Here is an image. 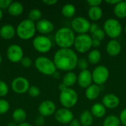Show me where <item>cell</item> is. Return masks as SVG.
<instances>
[{
    "label": "cell",
    "instance_id": "836d02e7",
    "mask_svg": "<svg viewBox=\"0 0 126 126\" xmlns=\"http://www.w3.org/2000/svg\"><path fill=\"white\" fill-rule=\"evenodd\" d=\"M28 94L30 96L32 97H36L38 96H39L40 93H41V91L39 89V88L38 86H32L29 88L28 89Z\"/></svg>",
    "mask_w": 126,
    "mask_h": 126
},
{
    "label": "cell",
    "instance_id": "30bf717a",
    "mask_svg": "<svg viewBox=\"0 0 126 126\" xmlns=\"http://www.w3.org/2000/svg\"><path fill=\"white\" fill-rule=\"evenodd\" d=\"M32 46L34 49L38 52L46 53L51 49L52 43L49 38L45 35H38L33 39Z\"/></svg>",
    "mask_w": 126,
    "mask_h": 126
},
{
    "label": "cell",
    "instance_id": "83f0119b",
    "mask_svg": "<svg viewBox=\"0 0 126 126\" xmlns=\"http://www.w3.org/2000/svg\"><path fill=\"white\" fill-rule=\"evenodd\" d=\"M13 119L15 121V123H24V120L27 118V114L26 111L22 109H16L13 112Z\"/></svg>",
    "mask_w": 126,
    "mask_h": 126
},
{
    "label": "cell",
    "instance_id": "3957f363",
    "mask_svg": "<svg viewBox=\"0 0 126 126\" xmlns=\"http://www.w3.org/2000/svg\"><path fill=\"white\" fill-rule=\"evenodd\" d=\"M36 32V27L34 21L30 19L21 21L16 28L17 35L22 40H28L32 38Z\"/></svg>",
    "mask_w": 126,
    "mask_h": 126
},
{
    "label": "cell",
    "instance_id": "d590c367",
    "mask_svg": "<svg viewBox=\"0 0 126 126\" xmlns=\"http://www.w3.org/2000/svg\"><path fill=\"white\" fill-rule=\"evenodd\" d=\"M8 91L9 89L7 83L3 80H0V97H4L7 95Z\"/></svg>",
    "mask_w": 126,
    "mask_h": 126
},
{
    "label": "cell",
    "instance_id": "484cf974",
    "mask_svg": "<svg viewBox=\"0 0 126 126\" xmlns=\"http://www.w3.org/2000/svg\"><path fill=\"white\" fill-rule=\"evenodd\" d=\"M24 7L23 4L18 1L12 2V4L7 8V12L10 15L13 16H18L23 13Z\"/></svg>",
    "mask_w": 126,
    "mask_h": 126
},
{
    "label": "cell",
    "instance_id": "2e32d148",
    "mask_svg": "<svg viewBox=\"0 0 126 126\" xmlns=\"http://www.w3.org/2000/svg\"><path fill=\"white\" fill-rule=\"evenodd\" d=\"M120 98L114 94L109 93L103 96L102 99V104L109 109H114L119 106L120 105Z\"/></svg>",
    "mask_w": 126,
    "mask_h": 126
},
{
    "label": "cell",
    "instance_id": "7bdbcfd3",
    "mask_svg": "<svg viewBox=\"0 0 126 126\" xmlns=\"http://www.w3.org/2000/svg\"><path fill=\"white\" fill-rule=\"evenodd\" d=\"M43 2L45 4H47V5L51 6V5H54L55 4H56L57 3V0H44Z\"/></svg>",
    "mask_w": 126,
    "mask_h": 126
},
{
    "label": "cell",
    "instance_id": "44dd1931",
    "mask_svg": "<svg viewBox=\"0 0 126 126\" xmlns=\"http://www.w3.org/2000/svg\"><path fill=\"white\" fill-rule=\"evenodd\" d=\"M91 113L93 117L96 118H102L106 115V108L102 104V103H96L93 104L91 108Z\"/></svg>",
    "mask_w": 126,
    "mask_h": 126
},
{
    "label": "cell",
    "instance_id": "f5cc1de1",
    "mask_svg": "<svg viewBox=\"0 0 126 126\" xmlns=\"http://www.w3.org/2000/svg\"><path fill=\"white\" fill-rule=\"evenodd\" d=\"M124 31H125V32H126V25L125 26V27H124Z\"/></svg>",
    "mask_w": 126,
    "mask_h": 126
},
{
    "label": "cell",
    "instance_id": "6da1fadb",
    "mask_svg": "<svg viewBox=\"0 0 126 126\" xmlns=\"http://www.w3.org/2000/svg\"><path fill=\"white\" fill-rule=\"evenodd\" d=\"M78 59V55L71 48L59 49L54 55L53 62L57 69L68 72L77 67Z\"/></svg>",
    "mask_w": 126,
    "mask_h": 126
},
{
    "label": "cell",
    "instance_id": "8d00e7d4",
    "mask_svg": "<svg viewBox=\"0 0 126 126\" xmlns=\"http://www.w3.org/2000/svg\"><path fill=\"white\" fill-rule=\"evenodd\" d=\"M21 63L22 66H24L25 68H30L32 66V61L30 58H29V57H24L22 58V60L21 61Z\"/></svg>",
    "mask_w": 126,
    "mask_h": 126
},
{
    "label": "cell",
    "instance_id": "7c38bea8",
    "mask_svg": "<svg viewBox=\"0 0 126 126\" xmlns=\"http://www.w3.org/2000/svg\"><path fill=\"white\" fill-rule=\"evenodd\" d=\"M7 56L9 61L13 63L21 62L24 58V52L19 45L12 44L7 49Z\"/></svg>",
    "mask_w": 126,
    "mask_h": 126
},
{
    "label": "cell",
    "instance_id": "d6986e66",
    "mask_svg": "<svg viewBox=\"0 0 126 126\" xmlns=\"http://www.w3.org/2000/svg\"><path fill=\"white\" fill-rule=\"evenodd\" d=\"M16 32V30L10 24H4L0 28V36L5 40L13 38Z\"/></svg>",
    "mask_w": 126,
    "mask_h": 126
},
{
    "label": "cell",
    "instance_id": "f35d334b",
    "mask_svg": "<svg viewBox=\"0 0 126 126\" xmlns=\"http://www.w3.org/2000/svg\"><path fill=\"white\" fill-rule=\"evenodd\" d=\"M12 2V0H0V9L8 8Z\"/></svg>",
    "mask_w": 126,
    "mask_h": 126
},
{
    "label": "cell",
    "instance_id": "ba28073f",
    "mask_svg": "<svg viewBox=\"0 0 126 126\" xmlns=\"http://www.w3.org/2000/svg\"><path fill=\"white\" fill-rule=\"evenodd\" d=\"M93 83L97 86L104 84L109 78V70L103 65L97 66L92 72Z\"/></svg>",
    "mask_w": 126,
    "mask_h": 126
},
{
    "label": "cell",
    "instance_id": "74e56055",
    "mask_svg": "<svg viewBox=\"0 0 126 126\" xmlns=\"http://www.w3.org/2000/svg\"><path fill=\"white\" fill-rule=\"evenodd\" d=\"M119 118L120 120V123L123 126H126V109L122 110V111L120 114Z\"/></svg>",
    "mask_w": 126,
    "mask_h": 126
},
{
    "label": "cell",
    "instance_id": "277c9868",
    "mask_svg": "<svg viewBox=\"0 0 126 126\" xmlns=\"http://www.w3.org/2000/svg\"><path fill=\"white\" fill-rule=\"evenodd\" d=\"M59 100L63 108L69 109L77 104L78 94L75 89L66 87L60 91Z\"/></svg>",
    "mask_w": 126,
    "mask_h": 126
},
{
    "label": "cell",
    "instance_id": "681fc988",
    "mask_svg": "<svg viewBox=\"0 0 126 126\" xmlns=\"http://www.w3.org/2000/svg\"><path fill=\"white\" fill-rule=\"evenodd\" d=\"M52 76H54L55 78H59V76H60V75H59V73H58V72H55V74H54Z\"/></svg>",
    "mask_w": 126,
    "mask_h": 126
},
{
    "label": "cell",
    "instance_id": "c3c4849f",
    "mask_svg": "<svg viewBox=\"0 0 126 126\" xmlns=\"http://www.w3.org/2000/svg\"><path fill=\"white\" fill-rule=\"evenodd\" d=\"M7 126H17L15 122H10L7 124Z\"/></svg>",
    "mask_w": 126,
    "mask_h": 126
},
{
    "label": "cell",
    "instance_id": "9c48e42d",
    "mask_svg": "<svg viewBox=\"0 0 126 126\" xmlns=\"http://www.w3.org/2000/svg\"><path fill=\"white\" fill-rule=\"evenodd\" d=\"M71 26L72 30L78 33V35L87 34L89 32L91 23L87 18L83 16H78L73 18L71 22Z\"/></svg>",
    "mask_w": 126,
    "mask_h": 126
},
{
    "label": "cell",
    "instance_id": "7dc6e473",
    "mask_svg": "<svg viewBox=\"0 0 126 126\" xmlns=\"http://www.w3.org/2000/svg\"><path fill=\"white\" fill-rule=\"evenodd\" d=\"M17 126H32L31 124L28 123H25V122H24V123H19V124H18Z\"/></svg>",
    "mask_w": 126,
    "mask_h": 126
},
{
    "label": "cell",
    "instance_id": "d4e9b609",
    "mask_svg": "<svg viewBox=\"0 0 126 126\" xmlns=\"http://www.w3.org/2000/svg\"><path fill=\"white\" fill-rule=\"evenodd\" d=\"M103 12L100 7H92L88 10V17L93 21H97L101 19Z\"/></svg>",
    "mask_w": 126,
    "mask_h": 126
},
{
    "label": "cell",
    "instance_id": "4dcf8cb0",
    "mask_svg": "<svg viewBox=\"0 0 126 126\" xmlns=\"http://www.w3.org/2000/svg\"><path fill=\"white\" fill-rule=\"evenodd\" d=\"M42 13L39 9H32L29 14H28V19L35 21H40L41 19Z\"/></svg>",
    "mask_w": 126,
    "mask_h": 126
},
{
    "label": "cell",
    "instance_id": "7402d4cb",
    "mask_svg": "<svg viewBox=\"0 0 126 126\" xmlns=\"http://www.w3.org/2000/svg\"><path fill=\"white\" fill-rule=\"evenodd\" d=\"M114 13L118 18H126V1H120L114 6Z\"/></svg>",
    "mask_w": 126,
    "mask_h": 126
},
{
    "label": "cell",
    "instance_id": "8fae6325",
    "mask_svg": "<svg viewBox=\"0 0 126 126\" xmlns=\"http://www.w3.org/2000/svg\"><path fill=\"white\" fill-rule=\"evenodd\" d=\"M30 87L29 80L23 77H17L11 83L12 90L17 94H24L28 92Z\"/></svg>",
    "mask_w": 126,
    "mask_h": 126
},
{
    "label": "cell",
    "instance_id": "9a60e30c",
    "mask_svg": "<svg viewBox=\"0 0 126 126\" xmlns=\"http://www.w3.org/2000/svg\"><path fill=\"white\" fill-rule=\"evenodd\" d=\"M93 83L92 72L89 69L82 70L78 75L77 83L82 89H86Z\"/></svg>",
    "mask_w": 126,
    "mask_h": 126
},
{
    "label": "cell",
    "instance_id": "603a6c76",
    "mask_svg": "<svg viewBox=\"0 0 126 126\" xmlns=\"http://www.w3.org/2000/svg\"><path fill=\"white\" fill-rule=\"evenodd\" d=\"M78 81V75L73 72H68L63 78L62 83L67 88H71Z\"/></svg>",
    "mask_w": 126,
    "mask_h": 126
},
{
    "label": "cell",
    "instance_id": "b9f144b4",
    "mask_svg": "<svg viewBox=\"0 0 126 126\" xmlns=\"http://www.w3.org/2000/svg\"><path fill=\"white\" fill-rule=\"evenodd\" d=\"M99 28H100L99 27V25L96 23H92L91 24V27H90V30H89V32H91V34H93L95 31H97Z\"/></svg>",
    "mask_w": 126,
    "mask_h": 126
},
{
    "label": "cell",
    "instance_id": "8992f818",
    "mask_svg": "<svg viewBox=\"0 0 126 126\" xmlns=\"http://www.w3.org/2000/svg\"><path fill=\"white\" fill-rule=\"evenodd\" d=\"M123 26L119 20L116 18H109L103 24V30L106 35H108L111 39H116L123 32Z\"/></svg>",
    "mask_w": 126,
    "mask_h": 126
},
{
    "label": "cell",
    "instance_id": "cb8c5ba5",
    "mask_svg": "<svg viewBox=\"0 0 126 126\" xmlns=\"http://www.w3.org/2000/svg\"><path fill=\"white\" fill-rule=\"evenodd\" d=\"M94 117L92 114L91 111L89 110H84L79 118V122L80 126H91L93 124Z\"/></svg>",
    "mask_w": 126,
    "mask_h": 126
},
{
    "label": "cell",
    "instance_id": "4fadbf2b",
    "mask_svg": "<svg viewBox=\"0 0 126 126\" xmlns=\"http://www.w3.org/2000/svg\"><path fill=\"white\" fill-rule=\"evenodd\" d=\"M55 118L57 122L61 124H69L74 120V114L69 109L61 108L55 113Z\"/></svg>",
    "mask_w": 126,
    "mask_h": 126
},
{
    "label": "cell",
    "instance_id": "f546056e",
    "mask_svg": "<svg viewBox=\"0 0 126 126\" xmlns=\"http://www.w3.org/2000/svg\"><path fill=\"white\" fill-rule=\"evenodd\" d=\"M120 118L116 115H109L106 117L103 123V126H120Z\"/></svg>",
    "mask_w": 126,
    "mask_h": 126
},
{
    "label": "cell",
    "instance_id": "7a4b0ae2",
    "mask_svg": "<svg viewBox=\"0 0 126 126\" xmlns=\"http://www.w3.org/2000/svg\"><path fill=\"white\" fill-rule=\"evenodd\" d=\"M74 31L66 27L58 29L55 35V41L60 49H69L74 45L75 40Z\"/></svg>",
    "mask_w": 126,
    "mask_h": 126
},
{
    "label": "cell",
    "instance_id": "f907efd6",
    "mask_svg": "<svg viewBox=\"0 0 126 126\" xmlns=\"http://www.w3.org/2000/svg\"><path fill=\"white\" fill-rule=\"evenodd\" d=\"M2 16H3V13H2V10H1V9H0V20L1 19Z\"/></svg>",
    "mask_w": 126,
    "mask_h": 126
},
{
    "label": "cell",
    "instance_id": "e0dca14e",
    "mask_svg": "<svg viewBox=\"0 0 126 126\" xmlns=\"http://www.w3.org/2000/svg\"><path fill=\"white\" fill-rule=\"evenodd\" d=\"M122 50V46L120 43L116 39L110 40L106 47V51L107 54L111 57H116L119 55Z\"/></svg>",
    "mask_w": 126,
    "mask_h": 126
},
{
    "label": "cell",
    "instance_id": "1f68e13d",
    "mask_svg": "<svg viewBox=\"0 0 126 126\" xmlns=\"http://www.w3.org/2000/svg\"><path fill=\"white\" fill-rule=\"evenodd\" d=\"M106 37V33L103 29L99 28L97 31H95L93 34H92V38L93 39H97L99 41H103Z\"/></svg>",
    "mask_w": 126,
    "mask_h": 126
},
{
    "label": "cell",
    "instance_id": "52a82bcc",
    "mask_svg": "<svg viewBox=\"0 0 126 126\" xmlns=\"http://www.w3.org/2000/svg\"><path fill=\"white\" fill-rule=\"evenodd\" d=\"M74 47L80 53H86L92 47V38L88 34H80L75 37Z\"/></svg>",
    "mask_w": 126,
    "mask_h": 126
},
{
    "label": "cell",
    "instance_id": "bcb514c9",
    "mask_svg": "<svg viewBox=\"0 0 126 126\" xmlns=\"http://www.w3.org/2000/svg\"><path fill=\"white\" fill-rule=\"evenodd\" d=\"M120 0H106L105 1L107 3V4H113L114 6L115 5V4H117L119 1H120Z\"/></svg>",
    "mask_w": 126,
    "mask_h": 126
},
{
    "label": "cell",
    "instance_id": "e575fe53",
    "mask_svg": "<svg viewBox=\"0 0 126 126\" xmlns=\"http://www.w3.org/2000/svg\"><path fill=\"white\" fill-rule=\"evenodd\" d=\"M77 66L82 70H86V69H88V66H89V62H88V60L83 58H81L80 59H78V65Z\"/></svg>",
    "mask_w": 126,
    "mask_h": 126
},
{
    "label": "cell",
    "instance_id": "816d5d0a",
    "mask_svg": "<svg viewBox=\"0 0 126 126\" xmlns=\"http://www.w3.org/2000/svg\"><path fill=\"white\" fill-rule=\"evenodd\" d=\"M1 61H2V58H1V55H0V64H1Z\"/></svg>",
    "mask_w": 126,
    "mask_h": 126
},
{
    "label": "cell",
    "instance_id": "60d3db41",
    "mask_svg": "<svg viewBox=\"0 0 126 126\" xmlns=\"http://www.w3.org/2000/svg\"><path fill=\"white\" fill-rule=\"evenodd\" d=\"M35 122V125L37 126H43L44 124L45 120H44V117L41 116V115H40V116H38V117H36Z\"/></svg>",
    "mask_w": 126,
    "mask_h": 126
},
{
    "label": "cell",
    "instance_id": "5bb4252c",
    "mask_svg": "<svg viewBox=\"0 0 126 126\" xmlns=\"http://www.w3.org/2000/svg\"><path fill=\"white\" fill-rule=\"evenodd\" d=\"M38 112L40 115L44 117H49L52 115L56 111V106L52 100H44L38 106Z\"/></svg>",
    "mask_w": 126,
    "mask_h": 126
},
{
    "label": "cell",
    "instance_id": "d6a6232c",
    "mask_svg": "<svg viewBox=\"0 0 126 126\" xmlns=\"http://www.w3.org/2000/svg\"><path fill=\"white\" fill-rule=\"evenodd\" d=\"M10 109L9 103L4 99H0V115L6 114Z\"/></svg>",
    "mask_w": 126,
    "mask_h": 126
},
{
    "label": "cell",
    "instance_id": "4316f807",
    "mask_svg": "<svg viewBox=\"0 0 126 126\" xmlns=\"http://www.w3.org/2000/svg\"><path fill=\"white\" fill-rule=\"evenodd\" d=\"M101 52L97 49H92L89 52L87 55L88 62L92 64H97L101 60Z\"/></svg>",
    "mask_w": 126,
    "mask_h": 126
},
{
    "label": "cell",
    "instance_id": "ab89813d",
    "mask_svg": "<svg viewBox=\"0 0 126 126\" xmlns=\"http://www.w3.org/2000/svg\"><path fill=\"white\" fill-rule=\"evenodd\" d=\"M87 4L90 6V7H100V5L102 4V1L101 0H88Z\"/></svg>",
    "mask_w": 126,
    "mask_h": 126
},
{
    "label": "cell",
    "instance_id": "f6af8a7d",
    "mask_svg": "<svg viewBox=\"0 0 126 126\" xmlns=\"http://www.w3.org/2000/svg\"><path fill=\"white\" fill-rule=\"evenodd\" d=\"M69 126H80V123L79 122V120H76V119H74L69 124Z\"/></svg>",
    "mask_w": 126,
    "mask_h": 126
},
{
    "label": "cell",
    "instance_id": "ee69618b",
    "mask_svg": "<svg viewBox=\"0 0 126 126\" xmlns=\"http://www.w3.org/2000/svg\"><path fill=\"white\" fill-rule=\"evenodd\" d=\"M101 44V41L97 39H93L92 38V47H99Z\"/></svg>",
    "mask_w": 126,
    "mask_h": 126
},
{
    "label": "cell",
    "instance_id": "ffe728a7",
    "mask_svg": "<svg viewBox=\"0 0 126 126\" xmlns=\"http://www.w3.org/2000/svg\"><path fill=\"white\" fill-rule=\"evenodd\" d=\"M100 94V86H97L94 83H92L91 86L87 87L85 90L86 97L89 100H96Z\"/></svg>",
    "mask_w": 126,
    "mask_h": 126
},
{
    "label": "cell",
    "instance_id": "f1b7e54d",
    "mask_svg": "<svg viewBox=\"0 0 126 126\" xmlns=\"http://www.w3.org/2000/svg\"><path fill=\"white\" fill-rule=\"evenodd\" d=\"M76 13V8L74 4H66L63 6L61 9V13L64 17L66 18H72L75 16Z\"/></svg>",
    "mask_w": 126,
    "mask_h": 126
},
{
    "label": "cell",
    "instance_id": "5b68a950",
    "mask_svg": "<svg viewBox=\"0 0 126 126\" xmlns=\"http://www.w3.org/2000/svg\"><path fill=\"white\" fill-rule=\"evenodd\" d=\"M35 66L37 70L45 75H53L57 68L51 59L45 56H39L35 61Z\"/></svg>",
    "mask_w": 126,
    "mask_h": 126
},
{
    "label": "cell",
    "instance_id": "ac0fdd59",
    "mask_svg": "<svg viewBox=\"0 0 126 126\" xmlns=\"http://www.w3.org/2000/svg\"><path fill=\"white\" fill-rule=\"evenodd\" d=\"M36 30L41 34H49L54 30L55 26L52 21L47 19H41L35 24Z\"/></svg>",
    "mask_w": 126,
    "mask_h": 126
}]
</instances>
